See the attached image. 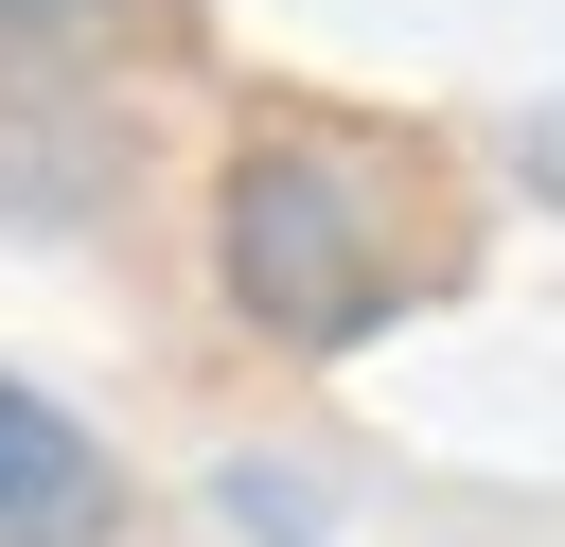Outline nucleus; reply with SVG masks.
Masks as SVG:
<instances>
[{"label":"nucleus","mask_w":565,"mask_h":547,"mask_svg":"<svg viewBox=\"0 0 565 547\" xmlns=\"http://www.w3.org/2000/svg\"><path fill=\"white\" fill-rule=\"evenodd\" d=\"M371 229H388V194H371L353 141H247V159L212 176V282H230V318L282 335V353H353V335L406 300V265H388Z\"/></svg>","instance_id":"obj_1"},{"label":"nucleus","mask_w":565,"mask_h":547,"mask_svg":"<svg viewBox=\"0 0 565 547\" xmlns=\"http://www.w3.org/2000/svg\"><path fill=\"white\" fill-rule=\"evenodd\" d=\"M106 512H124L106 441H88L71 406H35V388L0 371V547H88Z\"/></svg>","instance_id":"obj_2"},{"label":"nucleus","mask_w":565,"mask_h":547,"mask_svg":"<svg viewBox=\"0 0 565 547\" xmlns=\"http://www.w3.org/2000/svg\"><path fill=\"white\" fill-rule=\"evenodd\" d=\"M141 35V0H0V71H106Z\"/></svg>","instance_id":"obj_3"},{"label":"nucleus","mask_w":565,"mask_h":547,"mask_svg":"<svg viewBox=\"0 0 565 547\" xmlns=\"http://www.w3.org/2000/svg\"><path fill=\"white\" fill-rule=\"evenodd\" d=\"M230 512H247L265 547H318V494H300V459H230Z\"/></svg>","instance_id":"obj_4"}]
</instances>
